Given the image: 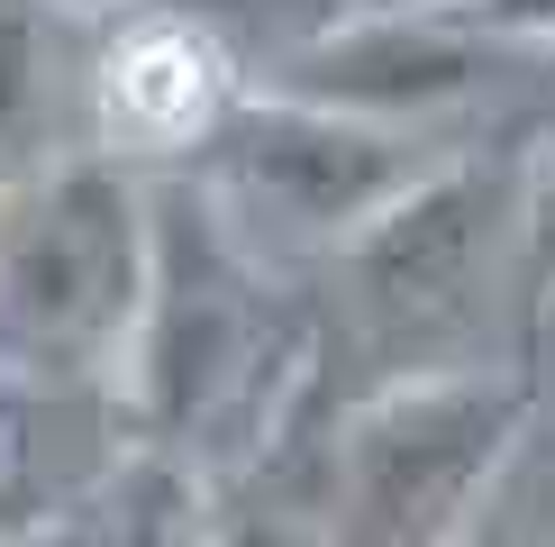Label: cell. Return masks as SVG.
I'll return each mask as SVG.
<instances>
[{"label": "cell", "mask_w": 555, "mask_h": 547, "mask_svg": "<svg viewBox=\"0 0 555 547\" xmlns=\"http://www.w3.org/2000/svg\"><path fill=\"white\" fill-rule=\"evenodd\" d=\"M428 128H383V119H346V110L292 101V91H246L237 110L210 128V147L192 155L201 192L228 211L256 256H319L328 265L364 219H383L437 165Z\"/></svg>", "instance_id": "5b68a950"}, {"label": "cell", "mask_w": 555, "mask_h": 547, "mask_svg": "<svg viewBox=\"0 0 555 547\" xmlns=\"http://www.w3.org/2000/svg\"><path fill=\"white\" fill-rule=\"evenodd\" d=\"M146 310V174L64 147L0 201V374L119 393L128 329Z\"/></svg>", "instance_id": "3957f363"}, {"label": "cell", "mask_w": 555, "mask_h": 547, "mask_svg": "<svg viewBox=\"0 0 555 547\" xmlns=\"http://www.w3.org/2000/svg\"><path fill=\"white\" fill-rule=\"evenodd\" d=\"M328 274V347H356L374 383L420 365H474L482 302L519 292V165L447 147L383 219H364L337 246Z\"/></svg>", "instance_id": "277c9868"}, {"label": "cell", "mask_w": 555, "mask_h": 547, "mask_svg": "<svg viewBox=\"0 0 555 547\" xmlns=\"http://www.w3.org/2000/svg\"><path fill=\"white\" fill-rule=\"evenodd\" d=\"M455 10L474 18L482 37H501V46H555V0H455Z\"/></svg>", "instance_id": "30bf717a"}, {"label": "cell", "mask_w": 555, "mask_h": 547, "mask_svg": "<svg viewBox=\"0 0 555 547\" xmlns=\"http://www.w3.org/2000/svg\"><path fill=\"white\" fill-rule=\"evenodd\" d=\"M519 310H555V155L519 165Z\"/></svg>", "instance_id": "9c48e42d"}, {"label": "cell", "mask_w": 555, "mask_h": 547, "mask_svg": "<svg viewBox=\"0 0 555 547\" xmlns=\"http://www.w3.org/2000/svg\"><path fill=\"white\" fill-rule=\"evenodd\" d=\"M237 101L246 74L201 18H182L173 0H128V10H109V37L82 64V119H91L82 147L119 155L137 174H173L210 147V128Z\"/></svg>", "instance_id": "52a82bcc"}, {"label": "cell", "mask_w": 555, "mask_h": 547, "mask_svg": "<svg viewBox=\"0 0 555 547\" xmlns=\"http://www.w3.org/2000/svg\"><path fill=\"white\" fill-rule=\"evenodd\" d=\"M519 46L482 37L455 0H374L346 28H328L310 55H292L283 74H264L256 91H292V101L346 110V119H383V128H447L465 101L492 91V74Z\"/></svg>", "instance_id": "8992f818"}, {"label": "cell", "mask_w": 555, "mask_h": 547, "mask_svg": "<svg viewBox=\"0 0 555 547\" xmlns=\"http://www.w3.org/2000/svg\"><path fill=\"white\" fill-rule=\"evenodd\" d=\"M538 420L528 365H420L328 410L319 547H474L482 501Z\"/></svg>", "instance_id": "7a4b0ae2"}, {"label": "cell", "mask_w": 555, "mask_h": 547, "mask_svg": "<svg viewBox=\"0 0 555 547\" xmlns=\"http://www.w3.org/2000/svg\"><path fill=\"white\" fill-rule=\"evenodd\" d=\"M182 18H201L228 55H237L246 91H256L264 74H283L292 55H310L328 28H346L356 10H374V0H173Z\"/></svg>", "instance_id": "ba28073f"}, {"label": "cell", "mask_w": 555, "mask_h": 547, "mask_svg": "<svg viewBox=\"0 0 555 547\" xmlns=\"http://www.w3.org/2000/svg\"><path fill=\"white\" fill-rule=\"evenodd\" d=\"M46 10H64V18H109V10H128V0H46Z\"/></svg>", "instance_id": "8fae6325"}, {"label": "cell", "mask_w": 555, "mask_h": 547, "mask_svg": "<svg viewBox=\"0 0 555 547\" xmlns=\"http://www.w3.org/2000/svg\"><path fill=\"white\" fill-rule=\"evenodd\" d=\"M119 410L137 447L228 484L292 429H310L328 393V310L273 256L228 228L192 174H146V310L119 356Z\"/></svg>", "instance_id": "6da1fadb"}]
</instances>
